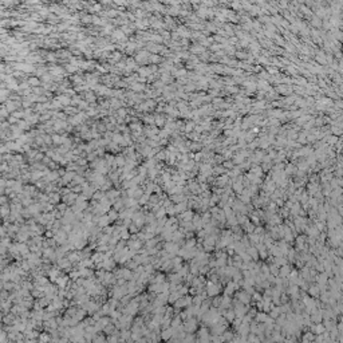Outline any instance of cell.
Returning a JSON list of instances; mask_svg holds the SVG:
<instances>
[{"mask_svg":"<svg viewBox=\"0 0 343 343\" xmlns=\"http://www.w3.org/2000/svg\"><path fill=\"white\" fill-rule=\"evenodd\" d=\"M197 328V322L194 319H189V320H185L184 323V330L188 332H193L194 330Z\"/></svg>","mask_w":343,"mask_h":343,"instance_id":"1","label":"cell"},{"mask_svg":"<svg viewBox=\"0 0 343 343\" xmlns=\"http://www.w3.org/2000/svg\"><path fill=\"white\" fill-rule=\"evenodd\" d=\"M219 288H220L219 286H217V284H214L213 281H212V283L208 284V291H206V294H208L209 296H214V295H217V294H219V291H220Z\"/></svg>","mask_w":343,"mask_h":343,"instance_id":"2","label":"cell"},{"mask_svg":"<svg viewBox=\"0 0 343 343\" xmlns=\"http://www.w3.org/2000/svg\"><path fill=\"white\" fill-rule=\"evenodd\" d=\"M314 334L312 332H307L306 335H303V338H302V343H312L314 342Z\"/></svg>","mask_w":343,"mask_h":343,"instance_id":"3","label":"cell"},{"mask_svg":"<svg viewBox=\"0 0 343 343\" xmlns=\"http://www.w3.org/2000/svg\"><path fill=\"white\" fill-rule=\"evenodd\" d=\"M290 273H291L290 267H287V265H284V267H281V270H280V275H281V276H288Z\"/></svg>","mask_w":343,"mask_h":343,"instance_id":"4","label":"cell"},{"mask_svg":"<svg viewBox=\"0 0 343 343\" xmlns=\"http://www.w3.org/2000/svg\"><path fill=\"white\" fill-rule=\"evenodd\" d=\"M310 294H311V295H314V296L319 295V287H318V286H314V287L310 288Z\"/></svg>","mask_w":343,"mask_h":343,"instance_id":"5","label":"cell"},{"mask_svg":"<svg viewBox=\"0 0 343 343\" xmlns=\"http://www.w3.org/2000/svg\"><path fill=\"white\" fill-rule=\"evenodd\" d=\"M235 316H236V315H235V312H233V311H229V312H227V314H225V320H227V319H228V320H233Z\"/></svg>","mask_w":343,"mask_h":343,"instance_id":"6","label":"cell"}]
</instances>
